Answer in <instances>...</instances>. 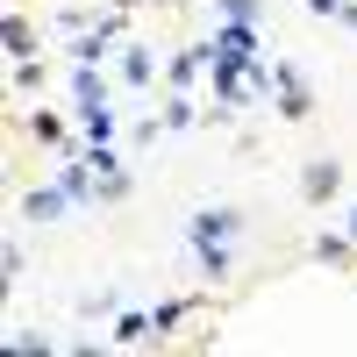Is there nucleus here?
Returning a JSON list of instances; mask_svg holds the SVG:
<instances>
[{"label": "nucleus", "mask_w": 357, "mask_h": 357, "mask_svg": "<svg viewBox=\"0 0 357 357\" xmlns=\"http://www.w3.org/2000/svg\"><path fill=\"white\" fill-rule=\"evenodd\" d=\"M314 8H336V0H314Z\"/></svg>", "instance_id": "1"}]
</instances>
